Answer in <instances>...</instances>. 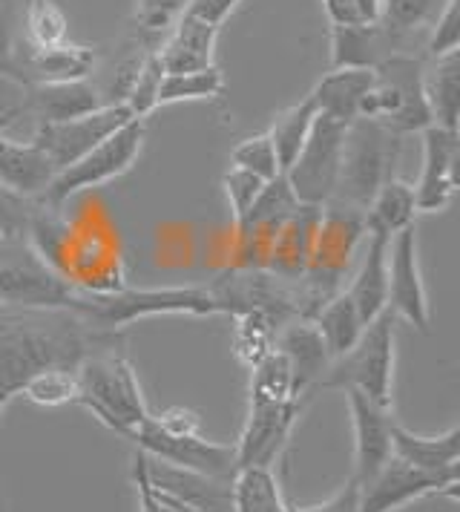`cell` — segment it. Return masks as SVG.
Masks as SVG:
<instances>
[{
  "mask_svg": "<svg viewBox=\"0 0 460 512\" xmlns=\"http://www.w3.org/2000/svg\"><path fill=\"white\" fill-rule=\"evenodd\" d=\"M124 331H101L69 311H29L0 305V389L41 369H75L84 357L124 346Z\"/></svg>",
  "mask_w": 460,
  "mask_h": 512,
  "instance_id": "6da1fadb",
  "label": "cell"
},
{
  "mask_svg": "<svg viewBox=\"0 0 460 512\" xmlns=\"http://www.w3.org/2000/svg\"><path fill=\"white\" fill-rule=\"evenodd\" d=\"M363 245H366L363 213L328 202L320 210L308 268L297 282L299 320H311L322 305L343 291Z\"/></svg>",
  "mask_w": 460,
  "mask_h": 512,
  "instance_id": "7a4b0ae2",
  "label": "cell"
},
{
  "mask_svg": "<svg viewBox=\"0 0 460 512\" xmlns=\"http://www.w3.org/2000/svg\"><path fill=\"white\" fill-rule=\"evenodd\" d=\"M75 377H78L75 406H84L101 426L121 435L124 441L150 415L136 366L130 363L124 346L84 357L75 366Z\"/></svg>",
  "mask_w": 460,
  "mask_h": 512,
  "instance_id": "3957f363",
  "label": "cell"
},
{
  "mask_svg": "<svg viewBox=\"0 0 460 512\" xmlns=\"http://www.w3.org/2000/svg\"><path fill=\"white\" fill-rule=\"evenodd\" d=\"M222 314L210 288L164 285V288H121L113 294H87L78 317L101 331H127L153 317H216Z\"/></svg>",
  "mask_w": 460,
  "mask_h": 512,
  "instance_id": "277c9868",
  "label": "cell"
},
{
  "mask_svg": "<svg viewBox=\"0 0 460 512\" xmlns=\"http://www.w3.org/2000/svg\"><path fill=\"white\" fill-rule=\"evenodd\" d=\"M403 153V136L391 133L380 121L357 118L348 124L343 144L340 182L334 190V205L366 213L368 202L377 190L394 179L397 162Z\"/></svg>",
  "mask_w": 460,
  "mask_h": 512,
  "instance_id": "5b68a950",
  "label": "cell"
},
{
  "mask_svg": "<svg viewBox=\"0 0 460 512\" xmlns=\"http://www.w3.org/2000/svg\"><path fill=\"white\" fill-rule=\"evenodd\" d=\"M423 70L426 55L420 52H397L386 58L374 70V81L363 101L360 118L380 121L403 139L432 127V113L423 95Z\"/></svg>",
  "mask_w": 460,
  "mask_h": 512,
  "instance_id": "8992f818",
  "label": "cell"
},
{
  "mask_svg": "<svg viewBox=\"0 0 460 512\" xmlns=\"http://www.w3.org/2000/svg\"><path fill=\"white\" fill-rule=\"evenodd\" d=\"M0 305L78 314L84 305V291L46 265L23 239H12L0 248Z\"/></svg>",
  "mask_w": 460,
  "mask_h": 512,
  "instance_id": "52a82bcc",
  "label": "cell"
},
{
  "mask_svg": "<svg viewBox=\"0 0 460 512\" xmlns=\"http://www.w3.org/2000/svg\"><path fill=\"white\" fill-rule=\"evenodd\" d=\"M394 314L383 311L368 323L354 349L331 363L320 389H357L368 400L391 406L394 403V363H397V334Z\"/></svg>",
  "mask_w": 460,
  "mask_h": 512,
  "instance_id": "ba28073f",
  "label": "cell"
},
{
  "mask_svg": "<svg viewBox=\"0 0 460 512\" xmlns=\"http://www.w3.org/2000/svg\"><path fill=\"white\" fill-rule=\"evenodd\" d=\"M144 139H147L144 121L130 118L124 127L115 130L113 136H107L98 147H92L90 153H84L78 162H72L61 173H55V179L49 182L41 202L52 205V208H64L69 199L124 176L138 162V156L144 150Z\"/></svg>",
  "mask_w": 460,
  "mask_h": 512,
  "instance_id": "9c48e42d",
  "label": "cell"
},
{
  "mask_svg": "<svg viewBox=\"0 0 460 512\" xmlns=\"http://www.w3.org/2000/svg\"><path fill=\"white\" fill-rule=\"evenodd\" d=\"M345 130L348 124L317 116L308 141L302 144L294 164L285 170V179L299 205L325 208L334 199V190L340 182V164H343Z\"/></svg>",
  "mask_w": 460,
  "mask_h": 512,
  "instance_id": "30bf717a",
  "label": "cell"
},
{
  "mask_svg": "<svg viewBox=\"0 0 460 512\" xmlns=\"http://www.w3.org/2000/svg\"><path fill=\"white\" fill-rule=\"evenodd\" d=\"M133 118V113L124 104H104L87 116L67 118L58 124H35L32 144L44 153L55 173L78 162L92 147H98L107 136H113L118 127H124Z\"/></svg>",
  "mask_w": 460,
  "mask_h": 512,
  "instance_id": "8fae6325",
  "label": "cell"
},
{
  "mask_svg": "<svg viewBox=\"0 0 460 512\" xmlns=\"http://www.w3.org/2000/svg\"><path fill=\"white\" fill-rule=\"evenodd\" d=\"M127 441L133 443L138 452H144L147 458H156V461L179 466V469L202 472V475H213V478H233V472H236L233 443L207 441L205 435H190V438L167 435L150 420V415L138 423Z\"/></svg>",
  "mask_w": 460,
  "mask_h": 512,
  "instance_id": "7c38bea8",
  "label": "cell"
},
{
  "mask_svg": "<svg viewBox=\"0 0 460 512\" xmlns=\"http://www.w3.org/2000/svg\"><path fill=\"white\" fill-rule=\"evenodd\" d=\"M458 481L460 478L455 475L423 472V469L391 455L383 469L360 487V512H397L420 498H429V495L455 498Z\"/></svg>",
  "mask_w": 460,
  "mask_h": 512,
  "instance_id": "4fadbf2b",
  "label": "cell"
},
{
  "mask_svg": "<svg viewBox=\"0 0 460 512\" xmlns=\"http://www.w3.org/2000/svg\"><path fill=\"white\" fill-rule=\"evenodd\" d=\"M389 311L420 334L432 331V305L417 256V231L406 228L389 242Z\"/></svg>",
  "mask_w": 460,
  "mask_h": 512,
  "instance_id": "5bb4252c",
  "label": "cell"
},
{
  "mask_svg": "<svg viewBox=\"0 0 460 512\" xmlns=\"http://www.w3.org/2000/svg\"><path fill=\"white\" fill-rule=\"evenodd\" d=\"M305 400H285L268 406H248V418L233 443L236 469L242 466H274L288 449L291 435L302 418Z\"/></svg>",
  "mask_w": 460,
  "mask_h": 512,
  "instance_id": "9a60e30c",
  "label": "cell"
},
{
  "mask_svg": "<svg viewBox=\"0 0 460 512\" xmlns=\"http://www.w3.org/2000/svg\"><path fill=\"white\" fill-rule=\"evenodd\" d=\"M420 144H423V164L417 182L412 185L417 213H443L452 208L458 196V133L426 127L420 133Z\"/></svg>",
  "mask_w": 460,
  "mask_h": 512,
  "instance_id": "2e32d148",
  "label": "cell"
},
{
  "mask_svg": "<svg viewBox=\"0 0 460 512\" xmlns=\"http://www.w3.org/2000/svg\"><path fill=\"white\" fill-rule=\"evenodd\" d=\"M101 87L87 81H61V84H32L23 90V98L0 113V127H12L15 118L29 116L35 124H58L67 118L87 116L92 110L104 107Z\"/></svg>",
  "mask_w": 460,
  "mask_h": 512,
  "instance_id": "e0dca14e",
  "label": "cell"
},
{
  "mask_svg": "<svg viewBox=\"0 0 460 512\" xmlns=\"http://www.w3.org/2000/svg\"><path fill=\"white\" fill-rule=\"evenodd\" d=\"M351 429H354V472L351 478L363 487L391 458V432H394V409L380 406L357 389H345Z\"/></svg>",
  "mask_w": 460,
  "mask_h": 512,
  "instance_id": "ac0fdd59",
  "label": "cell"
},
{
  "mask_svg": "<svg viewBox=\"0 0 460 512\" xmlns=\"http://www.w3.org/2000/svg\"><path fill=\"white\" fill-rule=\"evenodd\" d=\"M331 70H377L397 52H414L409 38L383 24L331 26Z\"/></svg>",
  "mask_w": 460,
  "mask_h": 512,
  "instance_id": "d6986e66",
  "label": "cell"
},
{
  "mask_svg": "<svg viewBox=\"0 0 460 512\" xmlns=\"http://www.w3.org/2000/svg\"><path fill=\"white\" fill-rule=\"evenodd\" d=\"M144 466H147L150 484L159 492H167L202 512H233L230 478H213V475H202V472L179 469V466L164 464L156 458H147V455H144Z\"/></svg>",
  "mask_w": 460,
  "mask_h": 512,
  "instance_id": "ffe728a7",
  "label": "cell"
},
{
  "mask_svg": "<svg viewBox=\"0 0 460 512\" xmlns=\"http://www.w3.org/2000/svg\"><path fill=\"white\" fill-rule=\"evenodd\" d=\"M276 351H282L291 363L294 386L302 400H308L314 389H320L322 377L331 369V354L311 320H291L276 331Z\"/></svg>",
  "mask_w": 460,
  "mask_h": 512,
  "instance_id": "44dd1931",
  "label": "cell"
},
{
  "mask_svg": "<svg viewBox=\"0 0 460 512\" xmlns=\"http://www.w3.org/2000/svg\"><path fill=\"white\" fill-rule=\"evenodd\" d=\"M95 67H98V47H90V44L67 41L58 47L35 49L23 41L21 47V70L26 87L61 84V81H87Z\"/></svg>",
  "mask_w": 460,
  "mask_h": 512,
  "instance_id": "7402d4cb",
  "label": "cell"
},
{
  "mask_svg": "<svg viewBox=\"0 0 460 512\" xmlns=\"http://www.w3.org/2000/svg\"><path fill=\"white\" fill-rule=\"evenodd\" d=\"M389 242L391 239L366 236L357 268L351 274V282L345 285V294L351 297L366 326L383 311H389Z\"/></svg>",
  "mask_w": 460,
  "mask_h": 512,
  "instance_id": "603a6c76",
  "label": "cell"
},
{
  "mask_svg": "<svg viewBox=\"0 0 460 512\" xmlns=\"http://www.w3.org/2000/svg\"><path fill=\"white\" fill-rule=\"evenodd\" d=\"M216 41L219 29L184 12L176 26L159 44V61L164 72H193L216 67Z\"/></svg>",
  "mask_w": 460,
  "mask_h": 512,
  "instance_id": "cb8c5ba5",
  "label": "cell"
},
{
  "mask_svg": "<svg viewBox=\"0 0 460 512\" xmlns=\"http://www.w3.org/2000/svg\"><path fill=\"white\" fill-rule=\"evenodd\" d=\"M391 455L423 472L460 478V429L449 426L440 435H414L397 420L391 432Z\"/></svg>",
  "mask_w": 460,
  "mask_h": 512,
  "instance_id": "d4e9b609",
  "label": "cell"
},
{
  "mask_svg": "<svg viewBox=\"0 0 460 512\" xmlns=\"http://www.w3.org/2000/svg\"><path fill=\"white\" fill-rule=\"evenodd\" d=\"M320 210L311 205H299L274 236V248H271V259H268V271L285 282H299L308 259H311V248H314V233H317V222H320Z\"/></svg>",
  "mask_w": 460,
  "mask_h": 512,
  "instance_id": "484cf974",
  "label": "cell"
},
{
  "mask_svg": "<svg viewBox=\"0 0 460 512\" xmlns=\"http://www.w3.org/2000/svg\"><path fill=\"white\" fill-rule=\"evenodd\" d=\"M374 81V70H328L308 93L317 116L351 124L363 113V101Z\"/></svg>",
  "mask_w": 460,
  "mask_h": 512,
  "instance_id": "4316f807",
  "label": "cell"
},
{
  "mask_svg": "<svg viewBox=\"0 0 460 512\" xmlns=\"http://www.w3.org/2000/svg\"><path fill=\"white\" fill-rule=\"evenodd\" d=\"M55 179V167L32 141H18L0 127V182L23 196L41 199L49 182Z\"/></svg>",
  "mask_w": 460,
  "mask_h": 512,
  "instance_id": "83f0119b",
  "label": "cell"
},
{
  "mask_svg": "<svg viewBox=\"0 0 460 512\" xmlns=\"http://www.w3.org/2000/svg\"><path fill=\"white\" fill-rule=\"evenodd\" d=\"M423 95L432 113V127L458 133L460 127V52L426 58Z\"/></svg>",
  "mask_w": 460,
  "mask_h": 512,
  "instance_id": "f1b7e54d",
  "label": "cell"
},
{
  "mask_svg": "<svg viewBox=\"0 0 460 512\" xmlns=\"http://www.w3.org/2000/svg\"><path fill=\"white\" fill-rule=\"evenodd\" d=\"M414 219H417L414 187L400 176H394L380 187L363 213L366 236H380V239H394L400 231L412 228Z\"/></svg>",
  "mask_w": 460,
  "mask_h": 512,
  "instance_id": "f546056e",
  "label": "cell"
},
{
  "mask_svg": "<svg viewBox=\"0 0 460 512\" xmlns=\"http://www.w3.org/2000/svg\"><path fill=\"white\" fill-rule=\"evenodd\" d=\"M233 512H288L274 466H242L230 478Z\"/></svg>",
  "mask_w": 460,
  "mask_h": 512,
  "instance_id": "4dcf8cb0",
  "label": "cell"
},
{
  "mask_svg": "<svg viewBox=\"0 0 460 512\" xmlns=\"http://www.w3.org/2000/svg\"><path fill=\"white\" fill-rule=\"evenodd\" d=\"M311 323H314L317 334L325 343V349L331 354V363L354 349V343L366 331V323L360 320V314H357V308L351 303V297L345 294V288L337 297H331L328 303L322 305L320 311L311 317Z\"/></svg>",
  "mask_w": 460,
  "mask_h": 512,
  "instance_id": "1f68e13d",
  "label": "cell"
},
{
  "mask_svg": "<svg viewBox=\"0 0 460 512\" xmlns=\"http://www.w3.org/2000/svg\"><path fill=\"white\" fill-rule=\"evenodd\" d=\"M230 320H233V331H230L233 354L251 372L256 363H262L274 351L279 326L262 311H242L233 314Z\"/></svg>",
  "mask_w": 460,
  "mask_h": 512,
  "instance_id": "d6a6232c",
  "label": "cell"
},
{
  "mask_svg": "<svg viewBox=\"0 0 460 512\" xmlns=\"http://www.w3.org/2000/svg\"><path fill=\"white\" fill-rule=\"evenodd\" d=\"M317 121V107L311 104V98H299L297 104H291L288 110H282L279 116L274 118L268 136H271V144L276 150V159H279V170L285 173L294 159L299 156L302 144L308 141V133Z\"/></svg>",
  "mask_w": 460,
  "mask_h": 512,
  "instance_id": "836d02e7",
  "label": "cell"
},
{
  "mask_svg": "<svg viewBox=\"0 0 460 512\" xmlns=\"http://www.w3.org/2000/svg\"><path fill=\"white\" fill-rule=\"evenodd\" d=\"M302 400L294 386L291 363L282 351H271L262 363L251 369L248 383V406H268V403H285V400Z\"/></svg>",
  "mask_w": 460,
  "mask_h": 512,
  "instance_id": "e575fe53",
  "label": "cell"
},
{
  "mask_svg": "<svg viewBox=\"0 0 460 512\" xmlns=\"http://www.w3.org/2000/svg\"><path fill=\"white\" fill-rule=\"evenodd\" d=\"M21 32L29 47L46 49L67 44L69 18L55 0H26L21 6Z\"/></svg>",
  "mask_w": 460,
  "mask_h": 512,
  "instance_id": "d590c367",
  "label": "cell"
},
{
  "mask_svg": "<svg viewBox=\"0 0 460 512\" xmlns=\"http://www.w3.org/2000/svg\"><path fill=\"white\" fill-rule=\"evenodd\" d=\"M225 95V72L219 67L193 72H164L159 90V107L182 101H216Z\"/></svg>",
  "mask_w": 460,
  "mask_h": 512,
  "instance_id": "8d00e7d4",
  "label": "cell"
},
{
  "mask_svg": "<svg viewBox=\"0 0 460 512\" xmlns=\"http://www.w3.org/2000/svg\"><path fill=\"white\" fill-rule=\"evenodd\" d=\"M190 0H133V32L136 44L144 49H159L164 35L187 12Z\"/></svg>",
  "mask_w": 460,
  "mask_h": 512,
  "instance_id": "74e56055",
  "label": "cell"
},
{
  "mask_svg": "<svg viewBox=\"0 0 460 512\" xmlns=\"http://www.w3.org/2000/svg\"><path fill=\"white\" fill-rule=\"evenodd\" d=\"M18 397L44 406V409H61L78 400V377L75 369H41L29 374L18 386Z\"/></svg>",
  "mask_w": 460,
  "mask_h": 512,
  "instance_id": "f35d334b",
  "label": "cell"
},
{
  "mask_svg": "<svg viewBox=\"0 0 460 512\" xmlns=\"http://www.w3.org/2000/svg\"><path fill=\"white\" fill-rule=\"evenodd\" d=\"M21 0H0V81L26 87L21 70Z\"/></svg>",
  "mask_w": 460,
  "mask_h": 512,
  "instance_id": "ab89813d",
  "label": "cell"
},
{
  "mask_svg": "<svg viewBox=\"0 0 460 512\" xmlns=\"http://www.w3.org/2000/svg\"><path fill=\"white\" fill-rule=\"evenodd\" d=\"M443 3L446 0H383L380 24L414 41L417 35H426V29L432 26Z\"/></svg>",
  "mask_w": 460,
  "mask_h": 512,
  "instance_id": "60d3db41",
  "label": "cell"
},
{
  "mask_svg": "<svg viewBox=\"0 0 460 512\" xmlns=\"http://www.w3.org/2000/svg\"><path fill=\"white\" fill-rule=\"evenodd\" d=\"M161 81H164V67H161L159 52L150 49V52H144L136 75H133V81H130V90L124 95V107L133 113V118L147 121V118L159 110Z\"/></svg>",
  "mask_w": 460,
  "mask_h": 512,
  "instance_id": "b9f144b4",
  "label": "cell"
},
{
  "mask_svg": "<svg viewBox=\"0 0 460 512\" xmlns=\"http://www.w3.org/2000/svg\"><path fill=\"white\" fill-rule=\"evenodd\" d=\"M230 167H242V170H248V173L265 179V182H271V179H276L282 173L268 133H253V136H245V139L239 141L230 150Z\"/></svg>",
  "mask_w": 460,
  "mask_h": 512,
  "instance_id": "7bdbcfd3",
  "label": "cell"
},
{
  "mask_svg": "<svg viewBox=\"0 0 460 512\" xmlns=\"http://www.w3.org/2000/svg\"><path fill=\"white\" fill-rule=\"evenodd\" d=\"M262 187H265V179L253 176V173L242 170V167H228V170H225V176H222V190H225V199H228L233 225H239V222L251 213V208L256 205V199H259V193H262Z\"/></svg>",
  "mask_w": 460,
  "mask_h": 512,
  "instance_id": "ee69618b",
  "label": "cell"
},
{
  "mask_svg": "<svg viewBox=\"0 0 460 512\" xmlns=\"http://www.w3.org/2000/svg\"><path fill=\"white\" fill-rule=\"evenodd\" d=\"M426 58L460 52V0H446L432 26L426 29Z\"/></svg>",
  "mask_w": 460,
  "mask_h": 512,
  "instance_id": "f6af8a7d",
  "label": "cell"
},
{
  "mask_svg": "<svg viewBox=\"0 0 460 512\" xmlns=\"http://www.w3.org/2000/svg\"><path fill=\"white\" fill-rule=\"evenodd\" d=\"M35 208H38V199L23 196V193L0 182V236H3V242L26 236Z\"/></svg>",
  "mask_w": 460,
  "mask_h": 512,
  "instance_id": "bcb514c9",
  "label": "cell"
},
{
  "mask_svg": "<svg viewBox=\"0 0 460 512\" xmlns=\"http://www.w3.org/2000/svg\"><path fill=\"white\" fill-rule=\"evenodd\" d=\"M150 420L159 426L161 432L167 435H176V438H190V435H205V420L196 409H187V406H170L159 415L150 412Z\"/></svg>",
  "mask_w": 460,
  "mask_h": 512,
  "instance_id": "7dc6e473",
  "label": "cell"
},
{
  "mask_svg": "<svg viewBox=\"0 0 460 512\" xmlns=\"http://www.w3.org/2000/svg\"><path fill=\"white\" fill-rule=\"evenodd\" d=\"M288 512H360V484L348 475L343 487L320 504H288Z\"/></svg>",
  "mask_w": 460,
  "mask_h": 512,
  "instance_id": "c3c4849f",
  "label": "cell"
},
{
  "mask_svg": "<svg viewBox=\"0 0 460 512\" xmlns=\"http://www.w3.org/2000/svg\"><path fill=\"white\" fill-rule=\"evenodd\" d=\"M242 3H245V0H190L187 15H193V18H199V21H205V24L222 29V24L228 21L230 15H233Z\"/></svg>",
  "mask_w": 460,
  "mask_h": 512,
  "instance_id": "681fc988",
  "label": "cell"
},
{
  "mask_svg": "<svg viewBox=\"0 0 460 512\" xmlns=\"http://www.w3.org/2000/svg\"><path fill=\"white\" fill-rule=\"evenodd\" d=\"M133 487H136V504L138 512H164L161 510L159 498H156V489L147 478V466H144V455L136 449L133 455Z\"/></svg>",
  "mask_w": 460,
  "mask_h": 512,
  "instance_id": "f907efd6",
  "label": "cell"
},
{
  "mask_svg": "<svg viewBox=\"0 0 460 512\" xmlns=\"http://www.w3.org/2000/svg\"><path fill=\"white\" fill-rule=\"evenodd\" d=\"M322 9H325V18L331 26L363 24L357 0H322Z\"/></svg>",
  "mask_w": 460,
  "mask_h": 512,
  "instance_id": "816d5d0a",
  "label": "cell"
},
{
  "mask_svg": "<svg viewBox=\"0 0 460 512\" xmlns=\"http://www.w3.org/2000/svg\"><path fill=\"white\" fill-rule=\"evenodd\" d=\"M357 9H360V18H363V24H380V15H383V0H357Z\"/></svg>",
  "mask_w": 460,
  "mask_h": 512,
  "instance_id": "f5cc1de1",
  "label": "cell"
},
{
  "mask_svg": "<svg viewBox=\"0 0 460 512\" xmlns=\"http://www.w3.org/2000/svg\"><path fill=\"white\" fill-rule=\"evenodd\" d=\"M156 498H159L161 510L164 512H202L196 510V507H190V504H184V501H179V498H173V495H167V492H159V489H156Z\"/></svg>",
  "mask_w": 460,
  "mask_h": 512,
  "instance_id": "db71d44e",
  "label": "cell"
},
{
  "mask_svg": "<svg viewBox=\"0 0 460 512\" xmlns=\"http://www.w3.org/2000/svg\"><path fill=\"white\" fill-rule=\"evenodd\" d=\"M15 397H18V395H15L12 389H0V415L6 412V406H9V403H12Z\"/></svg>",
  "mask_w": 460,
  "mask_h": 512,
  "instance_id": "11a10c76",
  "label": "cell"
},
{
  "mask_svg": "<svg viewBox=\"0 0 460 512\" xmlns=\"http://www.w3.org/2000/svg\"><path fill=\"white\" fill-rule=\"evenodd\" d=\"M0 512H12V504H9V495L3 489V481H0Z\"/></svg>",
  "mask_w": 460,
  "mask_h": 512,
  "instance_id": "9f6ffc18",
  "label": "cell"
},
{
  "mask_svg": "<svg viewBox=\"0 0 460 512\" xmlns=\"http://www.w3.org/2000/svg\"><path fill=\"white\" fill-rule=\"evenodd\" d=\"M0 248H3V236H0Z\"/></svg>",
  "mask_w": 460,
  "mask_h": 512,
  "instance_id": "6f0895ef",
  "label": "cell"
}]
</instances>
